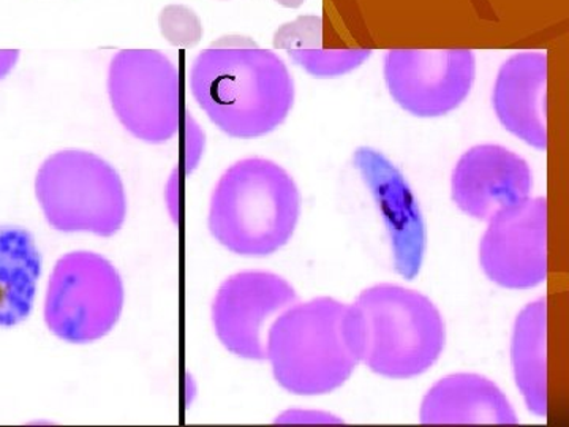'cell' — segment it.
I'll return each mask as SVG.
<instances>
[{
	"label": "cell",
	"mask_w": 569,
	"mask_h": 427,
	"mask_svg": "<svg viewBox=\"0 0 569 427\" xmlns=\"http://www.w3.org/2000/svg\"><path fill=\"white\" fill-rule=\"evenodd\" d=\"M190 88L211 122L239 140L274 132L295 103L287 63L247 37H222L200 52Z\"/></svg>",
	"instance_id": "cell-1"
},
{
	"label": "cell",
	"mask_w": 569,
	"mask_h": 427,
	"mask_svg": "<svg viewBox=\"0 0 569 427\" xmlns=\"http://www.w3.org/2000/svg\"><path fill=\"white\" fill-rule=\"evenodd\" d=\"M266 359L277 384L291 395L336 391L361 363L353 306L329 296L295 302L272 321Z\"/></svg>",
	"instance_id": "cell-2"
},
{
	"label": "cell",
	"mask_w": 569,
	"mask_h": 427,
	"mask_svg": "<svg viewBox=\"0 0 569 427\" xmlns=\"http://www.w3.org/2000/svg\"><path fill=\"white\" fill-rule=\"evenodd\" d=\"M301 193L280 165L261 157L239 160L213 187L209 231L242 257H268L293 238Z\"/></svg>",
	"instance_id": "cell-3"
},
{
	"label": "cell",
	"mask_w": 569,
	"mask_h": 427,
	"mask_svg": "<svg viewBox=\"0 0 569 427\" xmlns=\"http://www.w3.org/2000/svg\"><path fill=\"white\" fill-rule=\"evenodd\" d=\"M361 363L377 376L408 380L443 354V317L427 296L400 285L367 288L353 302Z\"/></svg>",
	"instance_id": "cell-4"
},
{
	"label": "cell",
	"mask_w": 569,
	"mask_h": 427,
	"mask_svg": "<svg viewBox=\"0 0 569 427\" xmlns=\"http://www.w3.org/2000/svg\"><path fill=\"white\" fill-rule=\"evenodd\" d=\"M36 195L47 222L63 234L110 238L126 222L121 176L93 152L66 149L52 153L37 173Z\"/></svg>",
	"instance_id": "cell-5"
},
{
	"label": "cell",
	"mask_w": 569,
	"mask_h": 427,
	"mask_svg": "<svg viewBox=\"0 0 569 427\" xmlns=\"http://www.w3.org/2000/svg\"><path fill=\"white\" fill-rule=\"evenodd\" d=\"M123 299L121 276L110 260L86 250L67 254L48 284L44 321L63 342H96L114 329Z\"/></svg>",
	"instance_id": "cell-6"
},
{
	"label": "cell",
	"mask_w": 569,
	"mask_h": 427,
	"mask_svg": "<svg viewBox=\"0 0 569 427\" xmlns=\"http://www.w3.org/2000/svg\"><path fill=\"white\" fill-rule=\"evenodd\" d=\"M111 107L138 140L162 145L181 126L179 71L163 52L123 50L108 70Z\"/></svg>",
	"instance_id": "cell-7"
},
{
	"label": "cell",
	"mask_w": 569,
	"mask_h": 427,
	"mask_svg": "<svg viewBox=\"0 0 569 427\" xmlns=\"http://www.w3.org/2000/svg\"><path fill=\"white\" fill-rule=\"evenodd\" d=\"M385 81L395 102L417 118H440L466 102L477 78L470 50L388 51Z\"/></svg>",
	"instance_id": "cell-8"
},
{
	"label": "cell",
	"mask_w": 569,
	"mask_h": 427,
	"mask_svg": "<svg viewBox=\"0 0 569 427\" xmlns=\"http://www.w3.org/2000/svg\"><path fill=\"white\" fill-rule=\"evenodd\" d=\"M298 301L282 276L242 271L228 277L212 302L213 331L222 346L239 358L263 361L272 321Z\"/></svg>",
	"instance_id": "cell-9"
},
{
	"label": "cell",
	"mask_w": 569,
	"mask_h": 427,
	"mask_svg": "<svg viewBox=\"0 0 569 427\" xmlns=\"http://www.w3.org/2000/svg\"><path fill=\"white\" fill-rule=\"evenodd\" d=\"M479 265L490 282L529 290L548 279V200L529 198L490 220L479 242Z\"/></svg>",
	"instance_id": "cell-10"
},
{
	"label": "cell",
	"mask_w": 569,
	"mask_h": 427,
	"mask_svg": "<svg viewBox=\"0 0 569 427\" xmlns=\"http://www.w3.org/2000/svg\"><path fill=\"white\" fill-rule=\"evenodd\" d=\"M533 176L529 163L503 146L479 145L456 163L451 197L460 211L481 222L529 200Z\"/></svg>",
	"instance_id": "cell-11"
},
{
	"label": "cell",
	"mask_w": 569,
	"mask_h": 427,
	"mask_svg": "<svg viewBox=\"0 0 569 427\" xmlns=\"http://www.w3.org/2000/svg\"><path fill=\"white\" fill-rule=\"evenodd\" d=\"M353 162L383 214L397 275L415 279L426 252V225L417 197L403 175L376 149L359 148Z\"/></svg>",
	"instance_id": "cell-12"
},
{
	"label": "cell",
	"mask_w": 569,
	"mask_h": 427,
	"mask_svg": "<svg viewBox=\"0 0 569 427\" xmlns=\"http://www.w3.org/2000/svg\"><path fill=\"white\" fill-rule=\"evenodd\" d=\"M546 92L548 56L531 51L518 52L503 62L492 92L493 111L501 126L539 151L548 148Z\"/></svg>",
	"instance_id": "cell-13"
},
{
	"label": "cell",
	"mask_w": 569,
	"mask_h": 427,
	"mask_svg": "<svg viewBox=\"0 0 569 427\" xmlns=\"http://www.w3.org/2000/svg\"><path fill=\"white\" fill-rule=\"evenodd\" d=\"M422 425H518L505 393L478 374H452L427 391L419 410Z\"/></svg>",
	"instance_id": "cell-14"
},
{
	"label": "cell",
	"mask_w": 569,
	"mask_h": 427,
	"mask_svg": "<svg viewBox=\"0 0 569 427\" xmlns=\"http://www.w3.org/2000/svg\"><path fill=\"white\" fill-rule=\"evenodd\" d=\"M511 363L516 385L537 417H548V301L530 302L515 321Z\"/></svg>",
	"instance_id": "cell-15"
},
{
	"label": "cell",
	"mask_w": 569,
	"mask_h": 427,
	"mask_svg": "<svg viewBox=\"0 0 569 427\" xmlns=\"http://www.w3.org/2000/svg\"><path fill=\"white\" fill-rule=\"evenodd\" d=\"M41 276V255L32 234L20 227H0V326L28 320Z\"/></svg>",
	"instance_id": "cell-16"
},
{
	"label": "cell",
	"mask_w": 569,
	"mask_h": 427,
	"mask_svg": "<svg viewBox=\"0 0 569 427\" xmlns=\"http://www.w3.org/2000/svg\"><path fill=\"white\" fill-rule=\"evenodd\" d=\"M277 50L288 52L296 66L313 78H337L358 69L372 56L369 50L323 48V18L299 17L283 24L274 36Z\"/></svg>",
	"instance_id": "cell-17"
},
{
	"label": "cell",
	"mask_w": 569,
	"mask_h": 427,
	"mask_svg": "<svg viewBox=\"0 0 569 427\" xmlns=\"http://www.w3.org/2000/svg\"><path fill=\"white\" fill-rule=\"evenodd\" d=\"M160 32L168 43L179 48H193L203 39V24L192 9L168 6L160 11Z\"/></svg>",
	"instance_id": "cell-18"
},
{
	"label": "cell",
	"mask_w": 569,
	"mask_h": 427,
	"mask_svg": "<svg viewBox=\"0 0 569 427\" xmlns=\"http://www.w3.org/2000/svg\"><path fill=\"white\" fill-rule=\"evenodd\" d=\"M18 59H20V51H0V80L14 69Z\"/></svg>",
	"instance_id": "cell-19"
},
{
	"label": "cell",
	"mask_w": 569,
	"mask_h": 427,
	"mask_svg": "<svg viewBox=\"0 0 569 427\" xmlns=\"http://www.w3.org/2000/svg\"><path fill=\"white\" fill-rule=\"evenodd\" d=\"M276 2L284 9H299L306 0H276Z\"/></svg>",
	"instance_id": "cell-20"
}]
</instances>
